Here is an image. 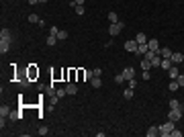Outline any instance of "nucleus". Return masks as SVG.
<instances>
[{
  "label": "nucleus",
  "instance_id": "obj_28",
  "mask_svg": "<svg viewBox=\"0 0 184 137\" xmlns=\"http://www.w3.org/2000/svg\"><path fill=\"white\" fill-rule=\"evenodd\" d=\"M115 82H117V84H123V82H127V80H125V76H123V72L115 76Z\"/></svg>",
  "mask_w": 184,
  "mask_h": 137
},
{
  "label": "nucleus",
  "instance_id": "obj_33",
  "mask_svg": "<svg viewBox=\"0 0 184 137\" xmlns=\"http://www.w3.org/2000/svg\"><path fill=\"white\" fill-rule=\"evenodd\" d=\"M170 137H182V131H178V129L174 127V129H172V135H170Z\"/></svg>",
  "mask_w": 184,
  "mask_h": 137
},
{
  "label": "nucleus",
  "instance_id": "obj_23",
  "mask_svg": "<svg viewBox=\"0 0 184 137\" xmlns=\"http://www.w3.org/2000/svg\"><path fill=\"white\" fill-rule=\"evenodd\" d=\"M123 98L131 100V98H133V88H125V90H123Z\"/></svg>",
  "mask_w": 184,
  "mask_h": 137
},
{
  "label": "nucleus",
  "instance_id": "obj_18",
  "mask_svg": "<svg viewBox=\"0 0 184 137\" xmlns=\"http://www.w3.org/2000/svg\"><path fill=\"white\" fill-rule=\"evenodd\" d=\"M58 41H59V39H58V35H51V33H49V37H47V45H49V47H53L55 43H58Z\"/></svg>",
  "mask_w": 184,
  "mask_h": 137
},
{
  "label": "nucleus",
  "instance_id": "obj_24",
  "mask_svg": "<svg viewBox=\"0 0 184 137\" xmlns=\"http://www.w3.org/2000/svg\"><path fill=\"white\" fill-rule=\"evenodd\" d=\"M178 88H180V84H178V82H176V80H172V82H170V84H168V90H170V92H176V90H178Z\"/></svg>",
  "mask_w": 184,
  "mask_h": 137
},
{
  "label": "nucleus",
  "instance_id": "obj_26",
  "mask_svg": "<svg viewBox=\"0 0 184 137\" xmlns=\"http://www.w3.org/2000/svg\"><path fill=\"white\" fill-rule=\"evenodd\" d=\"M58 39L59 41H66V39H68V31H61V29H59L58 31Z\"/></svg>",
  "mask_w": 184,
  "mask_h": 137
},
{
  "label": "nucleus",
  "instance_id": "obj_11",
  "mask_svg": "<svg viewBox=\"0 0 184 137\" xmlns=\"http://www.w3.org/2000/svg\"><path fill=\"white\" fill-rule=\"evenodd\" d=\"M160 66H162V55L156 53V55L151 57V68H160Z\"/></svg>",
  "mask_w": 184,
  "mask_h": 137
},
{
  "label": "nucleus",
  "instance_id": "obj_1",
  "mask_svg": "<svg viewBox=\"0 0 184 137\" xmlns=\"http://www.w3.org/2000/svg\"><path fill=\"white\" fill-rule=\"evenodd\" d=\"M172 129H174V121L168 119L164 125H160V135L162 137H170V135H172Z\"/></svg>",
  "mask_w": 184,
  "mask_h": 137
},
{
  "label": "nucleus",
  "instance_id": "obj_22",
  "mask_svg": "<svg viewBox=\"0 0 184 137\" xmlns=\"http://www.w3.org/2000/svg\"><path fill=\"white\" fill-rule=\"evenodd\" d=\"M135 41H137V43H147V35H145V33H137Z\"/></svg>",
  "mask_w": 184,
  "mask_h": 137
},
{
  "label": "nucleus",
  "instance_id": "obj_8",
  "mask_svg": "<svg viewBox=\"0 0 184 137\" xmlns=\"http://www.w3.org/2000/svg\"><path fill=\"white\" fill-rule=\"evenodd\" d=\"M123 76H125V80H131V78H135V70L131 68V66H127L123 70Z\"/></svg>",
  "mask_w": 184,
  "mask_h": 137
},
{
  "label": "nucleus",
  "instance_id": "obj_35",
  "mask_svg": "<svg viewBox=\"0 0 184 137\" xmlns=\"http://www.w3.org/2000/svg\"><path fill=\"white\" fill-rule=\"evenodd\" d=\"M129 82V88H133V90H135V86H137V80H135V78H131V80H127Z\"/></svg>",
  "mask_w": 184,
  "mask_h": 137
},
{
  "label": "nucleus",
  "instance_id": "obj_3",
  "mask_svg": "<svg viewBox=\"0 0 184 137\" xmlns=\"http://www.w3.org/2000/svg\"><path fill=\"white\" fill-rule=\"evenodd\" d=\"M123 27H125V25L121 23V21H119V23H111V27H108V33L115 37V35H119L121 31H123Z\"/></svg>",
  "mask_w": 184,
  "mask_h": 137
},
{
  "label": "nucleus",
  "instance_id": "obj_38",
  "mask_svg": "<svg viewBox=\"0 0 184 137\" xmlns=\"http://www.w3.org/2000/svg\"><path fill=\"white\" fill-rule=\"evenodd\" d=\"M143 80H150V70H143Z\"/></svg>",
  "mask_w": 184,
  "mask_h": 137
},
{
  "label": "nucleus",
  "instance_id": "obj_6",
  "mask_svg": "<svg viewBox=\"0 0 184 137\" xmlns=\"http://www.w3.org/2000/svg\"><path fill=\"white\" fill-rule=\"evenodd\" d=\"M66 92H68L70 96L78 94V84H76V82H68V86H66Z\"/></svg>",
  "mask_w": 184,
  "mask_h": 137
},
{
  "label": "nucleus",
  "instance_id": "obj_34",
  "mask_svg": "<svg viewBox=\"0 0 184 137\" xmlns=\"http://www.w3.org/2000/svg\"><path fill=\"white\" fill-rule=\"evenodd\" d=\"M176 82H178V84H180V86L184 88V74H178V78H176Z\"/></svg>",
  "mask_w": 184,
  "mask_h": 137
},
{
  "label": "nucleus",
  "instance_id": "obj_41",
  "mask_svg": "<svg viewBox=\"0 0 184 137\" xmlns=\"http://www.w3.org/2000/svg\"><path fill=\"white\" fill-rule=\"evenodd\" d=\"M45 2H47V0H39V4H45Z\"/></svg>",
  "mask_w": 184,
  "mask_h": 137
},
{
  "label": "nucleus",
  "instance_id": "obj_36",
  "mask_svg": "<svg viewBox=\"0 0 184 137\" xmlns=\"http://www.w3.org/2000/svg\"><path fill=\"white\" fill-rule=\"evenodd\" d=\"M47 133H49V129H47V127H41V129H39V135H47Z\"/></svg>",
  "mask_w": 184,
  "mask_h": 137
},
{
  "label": "nucleus",
  "instance_id": "obj_25",
  "mask_svg": "<svg viewBox=\"0 0 184 137\" xmlns=\"http://www.w3.org/2000/svg\"><path fill=\"white\" fill-rule=\"evenodd\" d=\"M21 117H23V115H21V113H16V111H10V115H8V119H10V121H19Z\"/></svg>",
  "mask_w": 184,
  "mask_h": 137
},
{
  "label": "nucleus",
  "instance_id": "obj_12",
  "mask_svg": "<svg viewBox=\"0 0 184 137\" xmlns=\"http://www.w3.org/2000/svg\"><path fill=\"white\" fill-rule=\"evenodd\" d=\"M90 84H92V88H100V86H102L100 76H92V78H90Z\"/></svg>",
  "mask_w": 184,
  "mask_h": 137
},
{
  "label": "nucleus",
  "instance_id": "obj_29",
  "mask_svg": "<svg viewBox=\"0 0 184 137\" xmlns=\"http://www.w3.org/2000/svg\"><path fill=\"white\" fill-rule=\"evenodd\" d=\"M66 94H68V92H66V88H58V90H55V96H58V98H64Z\"/></svg>",
  "mask_w": 184,
  "mask_h": 137
},
{
  "label": "nucleus",
  "instance_id": "obj_10",
  "mask_svg": "<svg viewBox=\"0 0 184 137\" xmlns=\"http://www.w3.org/2000/svg\"><path fill=\"white\" fill-rule=\"evenodd\" d=\"M10 51V41H0V53H8Z\"/></svg>",
  "mask_w": 184,
  "mask_h": 137
},
{
  "label": "nucleus",
  "instance_id": "obj_15",
  "mask_svg": "<svg viewBox=\"0 0 184 137\" xmlns=\"http://www.w3.org/2000/svg\"><path fill=\"white\" fill-rule=\"evenodd\" d=\"M147 137H156V135H160V127H156V125H151L150 129H147V133H145Z\"/></svg>",
  "mask_w": 184,
  "mask_h": 137
},
{
  "label": "nucleus",
  "instance_id": "obj_19",
  "mask_svg": "<svg viewBox=\"0 0 184 137\" xmlns=\"http://www.w3.org/2000/svg\"><path fill=\"white\" fill-rule=\"evenodd\" d=\"M172 66H174V64H172V59H168V57H166V59H162V66H160V68H164L166 72H168V70L172 68Z\"/></svg>",
  "mask_w": 184,
  "mask_h": 137
},
{
  "label": "nucleus",
  "instance_id": "obj_21",
  "mask_svg": "<svg viewBox=\"0 0 184 137\" xmlns=\"http://www.w3.org/2000/svg\"><path fill=\"white\" fill-rule=\"evenodd\" d=\"M139 66H141V70H150V68H151V61H150V59H147V57H143Z\"/></svg>",
  "mask_w": 184,
  "mask_h": 137
},
{
  "label": "nucleus",
  "instance_id": "obj_5",
  "mask_svg": "<svg viewBox=\"0 0 184 137\" xmlns=\"http://www.w3.org/2000/svg\"><path fill=\"white\" fill-rule=\"evenodd\" d=\"M147 47H150V51H153V53H158V51L162 49L158 39H147Z\"/></svg>",
  "mask_w": 184,
  "mask_h": 137
},
{
  "label": "nucleus",
  "instance_id": "obj_16",
  "mask_svg": "<svg viewBox=\"0 0 184 137\" xmlns=\"http://www.w3.org/2000/svg\"><path fill=\"white\" fill-rule=\"evenodd\" d=\"M106 19H108V23H119V14H117L115 10L108 12V14H106Z\"/></svg>",
  "mask_w": 184,
  "mask_h": 137
},
{
  "label": "nucleus",
  "instance_id": "obj_2",
  "mask_svg": "<svg viewBox=\"0 0 184 137\" xmlns=\"http://www.w3.org/2000/svg\"><path fill=\"white\" fill-rule=\"evenodd\" d=\"M182 115H184V109H170V113H168V119L170 121H180L182 119Z\"/></svg>",
  "mask_w": 184,
  "mask_h": 137
},
{
  "label": "nucleus",
  "instance_id": "obj_20",
  "mask_svg": "<svg viewBox=\"0 0 184 137\" xmlns=\"http://www.w3.org/2000/svg\"><path fill=\"white\" fill-rule=\"evenodd\" d=\"M170 109H184V106L178 98H172V100H170Z\"/></svg>",
  "mask_w": 184,
  "mask_h": 137
},
{
  "label": "nucleus",
  "instance_id": "obj_31",
  "mask_svg": "<svg viewBox=\"0 0 184 137\" xmlns=\"http://www.w3.org/2000/svg\"><path fill=\"white\" fill-rule=\"evenodd\" d=\"M74 10H76V14H84V12H86V8H84V4H78Z\"/></svg>",
  "mask_w": 184,
  "mask_h": 137
},
{
  "label": "nucleus",
  "instance_id": "obj_7",
  "mask_svg": "<svg viewBox=\"0 0 184 137\" xmlns=\"http://www.w3.org/2000/svg\"><path fill=\"white\" fill-rule=\"evenodd\" d=\"M170 59H172V64H174V66H178V64H182V61H184V55L180 53V51H174Z\"/></svg>",
  "mask_w": 184,
  "mask_h": 137
},
{
  "label": "nucleus",
  "instance_id": "obj_9",
  "mask_svg": "<svg viewBox=\"0 0 184 137\" xmlns=\"http://www.w3.org/2000/svg\"><path fill=\"white\" fill-rule=\"evenodd\" d=\"M0 41H12V35L8 29H2L0 31Z\"/></svg>",
  "mask_w": 184,
  "mask_h": 137
},
{
  "label": "nucleus",
  "instance_id": "obj_27",
  "mask_svg": "<svg viewBox=\"0 0 184 137\" xmlns=\"http://www.w3.org/2000/svg\"><path fill=\"white\" fill-rule=\"evenodd\" d=\"M10 115V109L8 106H0V117H8Z\"/></svg>",
  "mask_w": 184,
  "mask_h": 137
},
{
  "label": "nucleus",
  "instance_id": "obj_37",
  "mask_svg": "<svg viewBox=\"0 0 184 137\" xmlns=\"http://www.w3.org/2000/svg\"><path fill=\"white\" fill-rule=\"evenodd\" d=\"M92 74H94V76H100V74H102V70H100V68H94V70H92Z\"/></svg>",
  "mask_w": 184,
  "mask_h": 137
},
{
  "label": "nucleus",
  "instance_id": "obj_30",
  "mask_svg": "<svg viewBox=\"0 0 184 137\" xmlns=\"http://www.w3.org/2000/svg\"><path fill=\"white\" fill-rule=\"evenodd\" d=\"M27 19H29V23H41V19H39L37 14H29Z\"/></svg>",
  "mask_w": 184,
  "mask_h": 137
},
{
  "label": "nucleus",
  "instance_id": "obj_32",
  "mask_svg": "<svg viewBox=\"0 0 184 137\" xmlns=\"http://www.w3.org/2000/svg\"><path fill=\"white\" fill-rule=\"evenodd\" d=\"M92 76H94V74H92V70H84V80H88V82H90Z\"/></svg>",
  "mask_w": 184,
  "mask_h": 137
},
{
  "label": "nucleus",
  "instance_id": "obj_14",
  "mask_svg": "<svg viewBox=\"0 0 184 137\" xmlns=\"http://www.w3.org/2000/svg\"><path fill=\"white\" fill-rule=\"evenodd\" d=\"M178 74H180V72H178V66H172V68L168 70V76H170V80H176V78H178Z\"/></svg>",
  "mask_w": 184,
  "mask_h": 137
},
{
  "label": "nucleus",
  "instance_id": "obj_17",
  "mask_svg": "<svg viewBox=\"0 0 184 137\" xmlns=\"http://www.w3.org/2000/svg\"><path fill=\"white\" fill-rule=\"evenodd\" d=\"M150 51V47H147V43H139V47H137V53L139 55H145Z\"/></svg>",
  "mask_w": 184,
  "mask_h": 137
},
{
  "label": "nucleus",
  "instance_id": "obj_39",
  "mask_svg": "<svg viewBox=\"0 0 184 137\" xmlns=\"http://www.w3.org/2000/svg\"><path fill=\"white\" fill-rule=\"evenodd\" d=\"M29 4H39V0H29Z\"/></svg>",
  "mask_w": 184,
  "mask_h": 137
},
{
  "label": "nucleus",
  "instance_id": "obj_4",
  "mask_svg": "<svg viewBox=\"0 0 184 137\" xmlns=\"http://www.w3.org/2000/svg\"><path fill=\"white\" fill-rule=\"evenodd\" d=\"M137 47H139V43L135 41V39H129V41H125V51H129V53H137Z\"/></svg>",
  "mask_w": 184,
  "mask_h": 137
},
{
  "label": "nucleus",
  "instance_id": "obj_40",
  "mask_svg": "<svg viewBox=\"0 0 184 137\" xmlns=\"http://www.w3.org/2000/svg\"><path fill=\"white\" fill-rule=\"evenodd\" d=\"M84 2H86V0H76V4H84Z\"/></svg>",
  "mask_w": 184,
  "mask_h": 137
},
{
  "label": "nucleus",
  "instance_id": "obj_13",
  "mask_svg": "<svg viewBox=\"0 0 184 137\" xmlns=\"http://www.w3.org/2000/svg\"><path fill=\"white\" fill-rule=\"evenodd\" d=\"M158 53H160L162 55V59H166V57H168V59H170V57H172V49H168V47H164V49H160V51H158Z\"/></svg>",
  "mask_w": 184,
  "mask_h": 137
}]
</instances>
